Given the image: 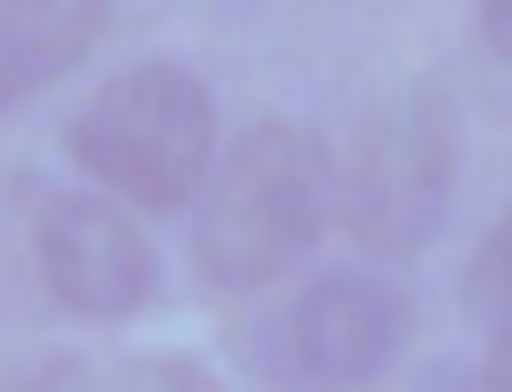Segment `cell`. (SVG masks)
<instances>
[{"instance_id":"2","label":"cell","mask_w":512,"mask_h":392,"mask_svg":"<svg viewBox=\"0 0 512 392\" xmlns=\"http://www.w3.org/2000/svg\"><path fill=\"white\" fill-rule=\"evenodd\" d=\"M64 144L104 192L136 208H184L216 160V96L184 64H128L72 112Z\"/></svg>"},{"instance_id":"1","label":"cell","mask_w":512,"mask_h":392,"mask_svg":"<svg viewBox=\"0 0 512 392\" xmlns=\"http://www.w3.org/2000/svg\"><path fill=\"white\" fill-rule=\"evenodd\" d=\"M328 208H336L328 144L304 120H256L200 176L192 256L216 288L248 296V288L280 280L296 256H312V240L328 232Z\"/></svg>"},{"instance_id":"6","label":"cell","mask_w":512,"mask_h":392,"mask_svg":"<svg viewBox=\"0 0 512 392\" xmlns=\"http://www.w3.org/2000/svg\"><path fill=\"white\" fill-rule=\"evenodd\" d=\"M104 16L112 0H0V112L64 80L96 48Z\"/></svg>"},{"instance_id":"3","label":"cell","mask_w":512,"mask_h":392,"mask_svg":"<svg viewBox=\"0 0 512 392\" xmlns=\"http://www.w3.org/2000/svg\"><path fill=\"white\" fill-rule=\"evenodd\" d=\"M456 160H464V120H456V96L448 88H408L392 96L344 176H336V208H344V232L368 248V256H416L440 240L448 224V200H456Z\"/></svg>"},{"instance_id":"4","label":"cell","mask_w":512,"mask_h":392,"mask_svg":"<svg viewBox=\"0 0 512 392\" xmlns=\"http://www.w3.org/2000/svg\"><path fill=\"white\" fill-rule=\"evenodd\" d=\"M408 288H392L384 272H320L288 296V312L264 336V376L280 392H368L400 344H408Z\"/></svg>"},{"instance_id":"5","label":"cell","mask_w":512,"mask_h":392,"mask_svg":"<svg viewBox=\"0 0 512 392\" xmlns=\"http://www.w3.org/2000/svg\"><path fill=\"white\" fill-rule=\"evenodd\" d=\"M32 256H40L48 296L80 320H128L160 288L152 240L128 224V208H112L96 192H48L32 208Z\"/></svg>"},{"instance_id":"7","label":"cell","mask_w":512,"mask_h":392,"mask_svg":"<svg viewBox=\"0 0 512 392\" xmlns=\"http://www.w3.org/2000/svg\"><path fill=\"white\" fill-rule=\"evenodd\" d=\"M464 304L488 312V320L512 312V200H504V216L488 224V240H480V256H472V272H464Z\"/></svg>"},{"instance_id":"8","label":"cell","mask_w":512,"mask_h":392,"mask_svg":"<svg viewBox=\"0 0 512 392\" xmlns=\"http://www.w3.org/2000/svg\"><path fill=\"white\" fill-rule=\"evenodd\" d=\"M480 384H488V392H512V312H504L496 336H488V368H480Z\"/></svg>"},{"instance_id":"9","label":"cell","mask_w":512,"mask_h":392,"mask_svg":"<svg viewBox=\"0 0 512 392\" xmlns=\"http://www.w3.org/2000/svg\"><path fill=\"white\" fill-rule=\"evenodd\" d=\"M480 32H488V48L512 64V0H480Z\"/></svg>"}]
</instances>
